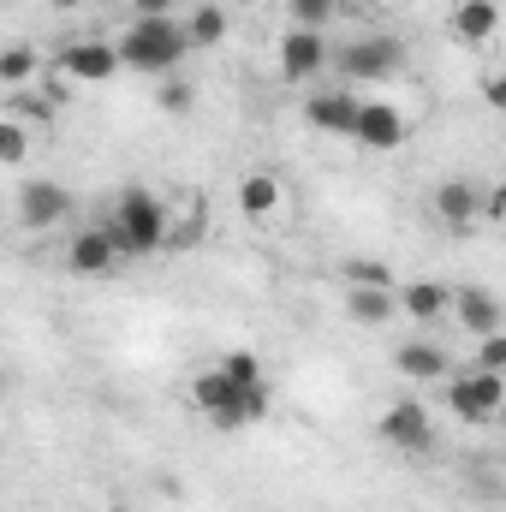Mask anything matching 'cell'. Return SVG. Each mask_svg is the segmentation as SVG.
Segmentation results:
<instances>
[{
  "label": "cell",
  "mask_w": 506,
  "mask_h": 512,
  "mask_svg": "<svg viewBox=\"0 0 506 512\" xmlns=\"http://www.w3.org/2000/svg\"><path fill=\"white\" fill-rule=\"evenodd\" d=\"M18 161H30V126L0 120V167H18Z\"/></svg>",
  "instance_id": "obj_23"
},
{
  "label": "cell",
  "mask_w": 506,
  "mask_h": 512,
  "mask_svg": "<svg viewBox=\"0 0 506 512\" xmlns=\"http://www.w3.org/2000/svg\"><path fill=\"white\" fill-rule=\"evenodd\" d=\"M215 370H221V376H227L233 387H256V382H268V376H262V364H256V352H227V358H221Z\"/></svg>",
  "instance_id": "obj_22"
},
{
  "label": "cell",
  "mask_w": 506,
  "mask_h": 512,
  "mask_svg": "<svg viewBox=\"0 0 506 512\" xmlns=\"http://www.w3.org/2000/svg\"><path fill=\"white\" fill-rule=\"evenodd\" d=\"M328 60H340L346 78L376 84V78H393V72L405 66V42H399V36H358V42H346V48L328 54Z\"/></svg>",
  "instance_id": "obj_4"
},
{
  "label": "cell",
  "mask_w": 506,
  "mask_h": 512,
  "mask_svg": "<svg viewBox=\"0 0 506 512\" xmlns=\"http://www.w3.org/2000/svg\"><path fill=\"white\" fill-rule=\"evenodd\" d=\"M221 36H227V12H221V6H197V12L185 18V42H191V48H215Z\"/></svg>",
  "instance_id": "obj_20"
},
{
  "label": "cell",
  "mask_w": 506,
  "mask_h": 512,
  "mask_svg": "<svg viewBox=\"0 0 506 512\" xmlns=\"http://www.w3.org/2000/svg\"><path fill=\"white\" fill-rule=\"evenodd\" d=\"M346 316L364 322V328H376V322H387V316H399L393 286H352V292H346Z\"/></svg>",
  "instance_id": "obj_16"
},
{
  "label": "cell",
  "mask_w": 506,
  "mask_h": 512,
  "mask_svg": "<svg viewBox=\"0 0 506 512\" xmlns=\"http://www.w3.org/2000/svg\"><path fill=\"white\" fill-rule=\"evenodd\" d=\"M352 114H358L352 96H310L304 102V120L316 131H352Z\"/></svg>",
  "instance_id": "obj_17"
},
{
  "label": "cell",
  "mask_w": 506,
  "mask_h": 512,
  "mask_svg": "<svg viewBox=\"0 0 506 512\" xmlns=\"http://www.w3.org/2000/svg\"><path fill=\"white\" fill-rule=\"evenodd\" d=\"M108 227V239H114V251L126 256H149L167 245V203L155 197V191H143V185H126L120 197H114V215L102 221Z\"/></svg>",
  "instance_id": "obj_1"
},
{
  "label": "cell",
  "mask_w": 506,
  "mask_h": 512,
  "mask_svg": "<svg viewBox=\"0 0 506 512\" xmlns=\"http://www.w3.org/2000/svg\"><path fill=\"white\" fill-rule=\"evenodd\" d=\"M334 6H340V0H286V12L298 18V30H322V24L334 18Z\"/></svg>",
  "instance_id": "obj_25"
},
{
  "label": "cell",
  "mask_w": 506,
  "mask_h": 512,
  "mask_svg": "<svg viewBox=\"0 0 506 512\" xmlns=\"http://www.w3.org/2000/svg\"><path fill=\"white\" fill-rule=\"evenodd\" d=\"M173 6H179V0H131L137 18H173Z\"/></svg>",
  "instance_id": "obj_28"
},
{
  "label": "cell",
  "mask_w": 506,
  "mask_h": 512,
  "mask_svg": "<svg viewBox=\"0 0 506 512\" xmlns=\"http://www.w3.org/2000/svg\"><path fill=\"white\" fill-rule=\"evenodd\" d=\"M185 24L179 18H137L126 36L114 42V54H120V66L131 72H149V78H167L179 60H185Z\"/></svg>",
  "instance_id": "obj_2"
},
{
  "label": "cell",
  "mask_w": 506,
  "mask_h": 512,
  "mask_svg": "<svg viewBox=\"0 0 506 512\" xmlns=\"http://www.w3.org/2000/svg\"><path fill=\"white\" fill-rule=\"evenodd\" d=\"M393 304H399L411 322H435V316H447L453 292H447L441 280H411V286H399V292H393Z\"/></svg>",
  "instance_id": "obj_13"
},
{
  "label": "cell",
  "mask_w": 506,
  "mask_h": 512,
  "mask_svg": "<svg viewBox=\"0 0 506 512\" xmlns=\"http://www.w3.org/2000/svg\"><path fill=\"white\" fill-rule=\"evenodd\" d=\"M381 435H387V447H399V453H429V447H435V423H429L423 399H393L387 417H381Z\"/></svg>",
  "instance_id": "obj_6"
},
{
  "label": "cell",
  "mask_w": 506,
  "mask_h": 512,
  "mask_svg": "<svg viewBox=\"0 0 506 512\" xmlns=\"http://www.w3.org/2000/svg\"><path fill=\"white\" fill-rule=\"evenodd\" d=\"M447 399H453V411L465 423H495L506 405V376L501 370H459L453 387H447Z\"/></svg>",
  "instance_id": "obj_3"
},
{
  "label": "cell",
  "mask_w": 506,
  "mask_h": 512,
  "mask_svg": "<svg viewBox=\"0 0 506 512\" xmlns=\"http://www.w3.org/2000/svg\"><path fill=\"white\" fill-rule=\"evenodd\" d=\"M334 60H328V42H322V30H286V42H280V72L292 78V84H310V78H322Z\"/></svg>",
  "instance_id": "obj_7"
},
{
  "label": "cell",
  "mask_w": 506,
  "mask_h": 512,
  "mask_svg": "<svg viewBox=\"0 0 506 512\" xmlns=\"http://www.w3.org/2000/svg\"><path fill=\"white\" fill-rule=\"evenodd\" d=\"M477 370H501L506 376V334H483V346H477Z\"/></svg>",
  "instance_id": "obj_26"
},
{
  "label": "cell",
  "mask_w": 506,
  "mask_h": 512,
  "mask_svg": "<svg viewBox=\"0 0 506 512\" xmlns=\"http://www.w3.org/2000/svg\"><path fill=\"white\" fill-rule=\"evenodd\" d=\"M60 72L78 78V84H102V78L120 72V54H114V42H66L60 48Z\"/></svg>",
  "instance_id": "obj_9"
},
{
  "label": "cell",
  "mask_w": 506,
  "mask_h": 512,
  "mask_svg": "<svg viewBox=\"0 0 506 512\" xmlns=\"http://www.w3.org/2000/svg\"><path fill=\"white\" fill-rule=\"evenodd\" d=\"M155 102H161V114H191V102H197V90L185 84V78H161V90H155Z\"/></svg>",
  "instance_id": "obj_24"
},
{
  "label": "cell",
  "mask_w": 506,
  "mask_h": 512,
  "mask_svg": "<svg viewBox=\"0 0 506 512\" xmlns=\"http://www.w3.org/2000/svg\"><path fill=\"white\" fill-rule=\"evenodd\" d=\"M346 137H358L364 149H399V143H405V114L387 108V102H358Z\"/></svg>",
  "instance_id": "obj_8"
},
{
  "label": "cell",
  "mask_w": 506,
  "mask_h": 512,
  "mask_svg": "<svg viewBox=\"0 0 506 512\" xmlns=\"http://www.w3.org/2000/svg\"><path fill=\"white\" fill-rule=\"evenodd\" d=\"M483 96H489V108H501V102H506V78H501V72H489V84H483Z\"/></svg>",
  "instance_id": "obj_29"
},
{
  "label": "cell",
  "mask_w": 506,
  "mask_h": 512,
  "mask_svg": "<svg viewBox=\"0 0 506 512\" xmlns=\"http://www.w3.org/2000/svg\"><path fill=\"white\" fill-rule=\"evenodd\" d=\"M36 72H42V54H36V48H24V42L0 48V84H6V90H30Z\"/></svg>",
  "instance_id": "obj_18"
},
{
  "label": "cell",
  "mask_w": 506,
  "mask_h": 512,
  "mask_svg": "<svg viewBox=\"0 0 506 512\" xmlns=\"http://www.w3.org/2000/svg\"><path fill=\"white\" fill-rule=\"evenodd\" d=\"M346 280L352 286H387V268L381 262H346Z\"/></svg>",
  "instance_id": "obj_27"
},
{
  "label": "cell",
  "mask_w": 506,
  "mask_h": 512,
  "mask_svg": "<svg viewBox=\"0 0 506 512\" xmlns=\"http://www.w3.org/2000/svg\"><path fill=\"white\" fill-rule=\"evenodd\" d=\"M114 262H120V251H114L108 227H84V233L66 245V268H72V274H108Z\"/></svg>",
  "instance_id": "obj_11"
},
{
  "label": "cell",
  "mask_w": 506,
  "mask_h": 512,
  "mask_svg": "<svg viewBox=\"0 0 506 512\" xmlns=\"http://www.w3.org/2000/svg\"><path fill=\"white\" fill-rule=\"evenodd\" d=\"M48 114H54V96H36V90H12V102H6V120H18V126L48 120Z\"/></svg>",
  "instance_id": "obj_21"
},
{
  "label": "cell",
  "mask_w": 506,
  "mask_h": 512,
  "mask_svg": "<svg viewBox=\"0 0 506 512\" xmlns=\"http://www.w3.org/2000/svg\"><path fill=\"white\" fill-rule=\"evenodd\" d=\"M495 24H501V6L495 0H459L453 6V36L459 42H489Z\"/></svg>",
  "instance_id": "obj_15"
},
{
  "label": "cell",
  "mask_w": 506,
  "mask_h": 512,
  "mask_svg": "<svg viewBox=\"0 0 506 512\" xmlns=\"http://www.w3.org/2000/svg\"><path fill=\"white\" fill-rule=\"evenodd\" d=\"M447 310H459V322H465L477 340H483V334H501V298H495L489 286H459Z\"/></svg>",
  "instance_id": "obj_10"
},
{
  "label": "cell",
  "mask_w": 506,
  "mask_h": 512,
  "mask_svg": "<svg viewBox=\"0 0 506 512\" xmlns=\"http://www.w3.org/2000/svg\"><path fill=\"white\" fill-rule=\"evenodd\" d=\"M54 12H78V6H90V0H48Z\"/></svg>",
  "instance_id": "obj_30"
},
{
  "label": "cell",
  "mask_w": 506,
  "mask_h": 512,
  "mask_svg": "<svg viewBox=\"0 0 506 512\" xmlns=\"http://www.w3.org/2000/svg\"><path fill=\"white\" fill-rule=\"evenodd\" d=\"M239 209H245L251 221H268V215L280 209V179H274V173H251V179L239 185Z\"/></svg>",
  "instance_id": "obj_19"
},
{
  "label": "cell",
  "mask_w": 506,
  "mask_h": 512,
  "mask_svg": "<svg viewBox=\"0 0 506 512\" xmlns=\"http://www.w3.org/2000/svg\"><path fill=\"white\" fill-rule=\"evenodd\" d=\"M0 399H6V370H0Z\"/></svg>",
  "instance_id": "obj_31"
},
{
  "label": "cell",
  "mask_w": 506,
  "mask_h": 512,
  "mask_svg": "<svg viewBox=\"0 0 506 512\" xmlns=\"http://www.w3.org/2000/svg\"><path fill=\"white\" fill-rule=\"evenodd\" d=\"M477 197H483V191H477L471 179H441V185H435V215H441L447 227H471V221H477Z\"/></svg>",
  "instance_id": "obj_14"
},
{
  "label": "cell",
  "mask_w": 506,
  "mask_h": 512,
  "mask_svg": "<svg viewBox=\"0 0 506 512\" xmlns=\"http://www.w3.org/2000/svg\"><path fill=\"white\" fill-rule=\"evenodd\" d=\"M72 215V191L60 185V179H24L18 185V221L30 227V233H48V227H60Z\"/></svg>",
  "instance_id": "obj_5"
},
{
  "label": "cell",
  "mask_w": 506,
  "mask_h": 512,
  "mask_svg": "<svg viewBox=\"0 0 506 512\" xmlns=\"http://www.w3.org/2000/svg\"><path fill=\"white\" fill-rule=\"evenodd\" d=\"M393 370H399L405 382H441V376H447V352H441L435 340H405V346L393 352Z\"/></svg>",
  "instance_id": "obj_12"
}]
</instances>
